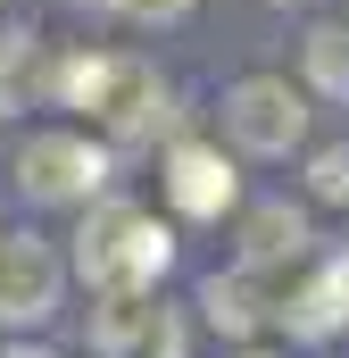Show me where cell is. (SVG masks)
Wrapping results in <instances>:
<instances>
[{
    "mask_svg": "<svg viewBox=\"0 0 349 358\" xmlns=\"http://www.w3.org/2000/svg\"><path fill=\"white\" fill-rule=\"evenodd\" d=\"M50 92L91 117L117 150H133V142H150L158 125H167V76L150 67V59H133V50H75V59H59L50 67Z\"/></svg>",
    "mask_w": 349,
    "mask_h": 358,
    "instance_id": "6da1fadb",
    "label": "cell"
},
{
    "mask_svg": "<svg viewBox=\"0 0 349 358\" xmlns=\"http://www.w3.org/2000/svg\"><path fill=\"white\" fill-rule=\"evenodd\" d=\"M67 267L84 275L91 292H158L167 267H174V234L150 208H133V200H84Z\"/></svg>",
    "mask_w": 349,
    "mask_h": 358,
    "instance_id": "7a4b0ae2",
    "label": "cell"
},
{
    "mask_svg": "<svg viewBox=\"0 0 349 358\" xmlns=\"http://www.w3.org/2000/svg\"><path fill=\"white\" fill-rule=\"evenodd\" d=\"M17 192L34 200V208H84L108 192V142H91V134H25L17 142Z\"/></svg>",
    "mask_w": 349,
    "mask_h": 358,
    "instance_id": "3957f363",
    "label": "cell"
},
{
    "mask_svg": "<svg viewBox=\"0 0 349 358\" xmlns=\"http://www.w3.org/2000/svg\"><path fill=\"white\" fill-rule=\"evenodd\" d=\"M308 134V92L283 84V76H242L225 92V142L250 150V159H291Z\"/></svg>",
    "mask_w": 349,
    "mask_h": 358,
    "instance_id": "277c9868",
    "label": "cell"
},
{
    "mask_svg": "<svg viewBox=\"0 0 349 358\" xmlns=\"http://www.w3.org/2000/svg\"><path fill=\"white\" fill-rule=\"evenodd\" d=\"M67 300V259L42 234H8L0 242V334H42Z\"/></svg>",
    "mask_w": 349,
    "mask_h": 358,
    "instance_id": "5b68a950",
    "label": "cell"
},
{
    "mask_svg": "<svg viewBox=\"0 0 349 358\" xmlns=\"http://www.w3.org/2000/svg\"><path fill=\"white\" fill-rule=\"evenodd\" d=\"M158 183H167V200H174V217H225L233 200H242V176H233V159L216 150V142H174L167 150V167H158Z\"/></svg>",
    "mask_w": 349,
    "mask_h": 358,
    "instance_id": "8992f818",
    "label": "cell"
},
{
    "mask_svg": "<svg viewBox=\"0 0 349 358\" xmlns=\"http://www.w3.org/2000/svg\"><path fill=\"white\" fill-rule=\"evenodd\" d=\"M274 325H283L291 342H333V334L349 325V259L316 267L308 283H291V292L274 300Z\"/></svg>",
    "mask_w": 349,
    "mask_h": 358,
    "instance_id": "52a82bcc",
    "label": "cell"
},
{
    "mask_svg": "<svg viewBox=\"0 0 349 358\" xmlns=\"http://www.w3.org/2000/svg\"><path fill=\"white\" fill-rule=\"evenodd\" d=\"M167 300L158 292H91V350L100 358H150Z\"/></svg>",
    "mask_w": 349,
    "mask_h": 358,
    "instance_id": "ba28073f",
    "label": "cell"
},
{
    "mask_svg": "<svg viewBox=\"0 0 349 358\" xmlns=\"http://www.w3.org/2000/svg\"><path fill=\"white\" fill-rule=\"evenodd\" d=\"M200 317L225 334V342H250L258 325H274V300H266V275L258 267H233V275H208L200 283Z\"/></svg>",
    "mask_w": 349,
    "mask_h": 358,
    "instance_id": "9c48e42d",
    "label": "cell"
},
{
    "mask_svg": "<svg viewBox=\"0 0 349 358\" xmlns=\"http://www.w3.org/2000/svg\"><path fill=\"white\" fill-rule=\"evenodd\" d=\"M299 259H308V217L291 200H258L242 217V267L274 275V267H299Z\"/></svg>",
    "mask_w": 349,
    "mask_h": 358,
    "instance_id": "30bf717a",
    "label": "cell"
},
{
    "mask_svg": "<svg viewBox=\"0 0 349 358\" xmlns=\"http://www.w3.org/2000/svg\"><path fill=\"white\" fill-rule=\"evenodd\" d=\"M50 92V50L34 25H0V117H25V100Z\"/></svg>",
    "mask_w": 349,
    "mask_h": 358,
    "instance_id": "8fae6325",
    "label": "cell"
},
{
    "mask_svg": "<svg viewBox=\"0 0 349 358\" xmlns=\"http://www.w3.org/2000/svg\"><path fill=\"white\" fill-rule=\"evenodd\" d=\"M299 76L325 100H349V25H308L299 34Z\"/></svg>",
    "mask_w": 349,
    "mask_h": 358,
    "instance_id": "7c38bea8",
    "label": "cell"
},
{
    "mask_svg": "<svg viewBox=\"0 0 349 358\" xmlns=\"http://www.w3.org/2000/svg\"><path fill=\"white\" fill-rule=\"evenodd\" d=\"M308 192H316L325 208H341V200H349V142H333V150L308 159Z\"/></svg>",
    "mask_w": 349,
    "mask_h": 358,
    "instance_id": "4fadbf2b",
    "label": "cell"
},
{
    "mask_svg": "<svg viewBox=\"0 0 349 358\" xmlns=\"http://www.w3.org/2000/svg\"><path fill=\"white\" fill-rule=\"evenodd\" d=\"M108 8H117V17H133V25H183L200 0H108Z\"/></svg>",
    "mask_w": 349,
    "mask_h": 358,
    "instance_id": "5bb4252c",
    "label": "cell"
},
{
    "mask_svg": "<svg viewBox=\"0 0 349 358\" xmlns=\"http://www.w3.org/2000/svg\"><path fill=\"white\" fill-rule=\"evenodd\" d=\"M0 358H50V350H34V342H8V350H0Z\"/></svg>",
    "mask_w": 349,
    "mask_h": 358,
    "instance_id": "9a60e30c",
    "label": "cell"
},
{
    "mask_svg": "<svg viewBox=\"0 0 349 358\" xmlns=\"http://www.w3.org/2000/svg\"><path fill=\"white\" fill-rule=\"evenodd\" d=\"M233 358H283V350H233Z\"/></svg>",
    "mask_w": 349,
    "mask_h": 358,
    "instance_id": "2e32d148",
    "label": "cell"
},
{
    "mask_svg": "<svg viewBox=\"0 0 349 358\" xmlns=\"http://www.w3.org/2000/svg\"><path fill=\"white\" fill-rule=\"evenodd\" d=\"M266 8H308V0H266Z\"/></svg>",
    "mask_w": 349,
    "mask_h": 358,
    "instance_id": "e0dca14e",
    "label": "cell"
}]
</instances>
